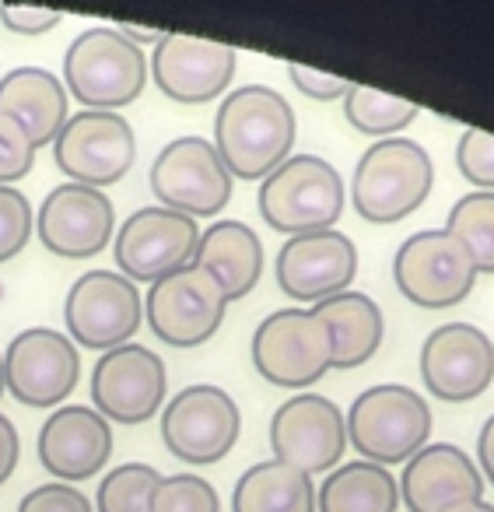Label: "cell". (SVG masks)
<instances>
[{
  "label": "cell",
  "instance_id": "cell-18",
  "mask_svg": "<svg viewBox=\"0 0 494 512\" xmlns=\"http://www.w3.org/2000/svg\"><path fill=\"white\" fill-rule=\"evenodd\" d=\"M354 274H358V246L351 242V235L337 232V228L291 235L277 249V288L295 302L319 306L333 295L351 292Z\"/></svg>",
  "mask_w": 494,
  "mask_h": 512
},
{
  "label": "cell",
  "instance_id": "cell-15",
  "mask_svg": "<svg viewBox=\"0 0 494 512\" xmlns=\"http://www.w3.org/2000/svg\"><path fill=\"white\" fill-rule=\"evenodd\" d=\"M169 393L165 362L144 344H123L95 362L92 404L109 425H144L158 414Z\"/></svg>",
  "mask_w": 494,
  "mask_h": 512
},
{
  "label": "cell",
  "instance_id": "cell-23",
  "mask_svg": "<svg viewBox=\"0 0 494 512\" xmlns=\"http://www.w3.org/2000/svg\"><path fill=\"white\" fill-rule=\"evenodd\" d=\"M0 113L15 116L39 151L57 141L64 123L71 120V95L46 67H15L0 78Z\"/></svg>",
  "mask_w": 494,
  "mask_h": 512
},
{
  "label": "cell",
  "instance_id": "cell-3",
  "mask_svg": "<svg viewBox=\"0 0 494 512\" xmlns=\"http://www.w3.org/2000/svg\"><path fill=\"white\" fill-rule=\"evenodd\" d=\"M148 85V57L113 25H92L64 53V88L85 109L116 113L141 99Z\"/></svg>",
  "mask_w": 494,
  "mask_h": 512
},
{
  "label": "cell",
  "instance_id": "cell-39",
  "mask_svg": "<svg viewBox=\"0 0 494 512\" xmlns=\"http://www.w3.org/2000/svg\"><path fill=\"white\" fill-rule=\"evenodd\" d=\"M477 460H480V477L494 484V414L484 421L477 435Z\"/></svg>",
  "mask_w": 494,
  "mask_h": 512
},
{
  "label": "cell",
  "instance_id": "cell-33",
  "mask_svg": "<svg viewBox=\"0 0 494 512\" xmlns=\"http://www.w3.org/2000/svg\"><path fill=\"white\" fill-rule=\"evenodd\" d=\"M456 169L477 190L494 193V134L480 127H466L456 144Z\"/></svg>",
  "mask_w": 494,
  "mask_h": 512
},
{
  "label": "cell",
  "instance_id": "cell-16",
  "mask_svg": "<svg viewBox=\"0 0 494 512\" xmlns=\"http://www.w3.org/2000/svg\"><path fill=\"white\" fill-rule=\"evenodd\" d=\"M274 460L302 474H330L347 449V425L340 407L323 393H295L270 418Z\"/></svg>",
  "mask_w": 494,
  "mask_h": 512
},
{
  "label": "cell",
  "instance_id": "cell-7",
  "mask_svg": "<svg viewBox=\"0 0 494 512\" xmlns=\"http://www.w3.org/2000/svg\"><path fill=\"white\" fill-rule=\"evenodd\" d=\"M393 281L417 309H452L477 285V267L463 242L445 228H424L400 242L393 256Z\"/></svg>",
  "mask_w": 494,
  "mask_h": 512
},
{
  "label": "cell",
  "instance_id": "cell-12",
  "mask_svg": "<svg viewBox=\"0 0 494 512\" xmlns=\"http://www.w3.org/2000/svg\"><path fill=\"white\" fill-rule=\"evenodd\" d=\"M144 299L134 281L120 271H88L71 285L64 299L67 337L78 348L113 351L130 344V337L141 330Z\"/></svg>",
  "mask_w": 494,
  "mask_h": 512
},
{
  "label": "cell",
  "instance_id": "cell-8",
  "mask_svg": "<svg viewBox=\"0 0 494 512\" xmlns=\"http://www.w3.org/2000/svg\"><path fill=\"white\" fill-rule=\"evenodd\" d=\"M158 204L186 218H214L232 200V172L207 137H176L155 155L148 172Z\"/></svg>",
  "mask_w": 494,
  "mask_h": 512
},
{
  "label": "cell",
  "instance_id": "cell-32",
  "mask_svg": "<svg viewBox=\"0 0 494 512\" xmlns=\"http://www.w3.org/2000/svg\"><path fill=\"white\" fill-rule=\"evenodd\" d=\"M36 214L22 190L15 186H0V264H8L29 246Z\"/></svg>",
  "mask_w": 494,
  "mask_h": 512
},
{
  "label": "cell",
  "instance_id": "cell-6",
  "mask_svg": "<svg viewBox=\"0 0 494 512\" xmlns=\"http://www.w3.org/2000/svg\"><path fill=\"white\" fill-rule=\"evenodd\" d=\"M249 351L256 372L281 390H309L333 369V334L312 309L263 316Z\"/></svg>",
  "mask_w": 494,
  "mask_h": 512
},
{
  "label": "cell",
  "instance_id": "cell-38",
  "mask_svg": "<svg viewBox=\"0 0 494 512\" xmlns=\"http://www.w3.org/2000/svg\"><path fill=\"white\" fill-rule=\"evenodd\" d=\"M18 456H22V439H18L15 421L0 414V484H8V477L15 474Z\"/></svg>",
  "mask_w": 494,
  "mask_h": 512
},
{
  "label": "cell",
  "instance_id": "cell-2",
  "mask_svg": "<svg viewBox=\"0 0 494 512\" xmlns=\"http://www.w3.org/2000/svg\"><path fill=\"white\" fill-rule=\"evenodd\" d=\"M435 165L431 155L410 137L372 141L351 176V204L372 225L403 221L431 197Z\"/></svg>",
  "mask_w": 494,
  "mask_h": 512
},
{
  "label": "cell",
  "instance_id": "cell-11",
  "mask_svg": "<svg viewBox=\"0 0 494 512\" xmlns=\"http://www.w3.org/2000/svg\"><path fill=\"white\" fill-rule=\"evenodd\" d=\"M200 225L179 211H169L162 204H151L134 211L113 239L116 271L127 281H155L183 271L197 260Z\"/></svg>",
  "mask_w": 494,
  "mask_h": 512
},
{
  "label": "cell",
  "instance_id": "cell-28",
  "mask_svg": "<svg viewBox=\"0 0 494 512\" xmlns=\"http://www.w3.org/2000/svg\"><path fill=\"white\" fill-rule=\"evenodd\" d=\"M421 106L410 99H400V95H389L379 92V88H368V85H351L344 95V116L358 134L365 137H400L403 127L417 120Z\"/></svg>",
  "mask_w": 494,
  "mask_h": 512
},
{
  "label": "cell",
  "instance_id": "cell-37",
  "mask_svg": "<svg viewBox=\"0 0 494 512\" xmlns=\"http://www.w3.org/2000/svg\"><path fill=\"white\" fill-rule=\"evenodd\" d=\"M288 78L298 92L309 95V99H316V102H337V99H344L347 88H351V81L347 78L312 71V67H305V64H288Z\"/></svg>",
  "mask_w": 494,
  "mask_h": 512
},
{
  "label": "cell",
  "instance_id": "cell-1",
  "mask_svg": "<svg viewBox=\"0 0 494 512\" xmlns=\"http://www.w3.org/2000/svg\"><path fill=\"white\" fill-rule=\"evenodd\" d=\"M298 120L291 102L267 85H242L214 113V148L232 179H267L291 158Z\"/></svg>",
  "mask_w": 494,
  "mask_h": 512
},
{
  "label": "cell",
  "instance_id": "cell-19",
  "mask_svg": "<svg viewBox=\"0 0 494 512\" xmlns=\"http://www.w3.org/2000/svg\"><path fill=\"white\" fill-rule=\"evenodd\" d=\"M116 207L102 190L81 183H60L46 193L36 211V235L53 256L88 260L113 242Z\"/></svg>",
  "mask_w": 494,
  "mask_h": 512
},
{
  "label": "cell",
  "instance_id": "cell-17",
  "mask_svg": "<svg viewBox=\"0 0 494 512\" xmlns=\"http://www.w3.org/2000/svg\"><path fill=\"white\" fill-rule=\"evenodd\" d=\"M421 379L445 404L477 400L494 383V341L473 323H442L421 344Z\"/></svg>",
  "mask_w": 494,
  "mask_h": 512
},
{
  "label": "cell",
  "instance_id": "cell-40",
  "mask_svg": "<svg viewBox=\"0 0 494 512\" xmlns=\"http://www.w3.org/2000/svg\"><path fill=\"white\" fill-rule=\"evenodd\" d=\"M113 29L120 32L123 39H130V43H134L137 50H144V46H158V43H162V39H165V29H151V25L116 22Z\"/></svg>",
  "mask_w": 494,
  "mask_h": 512
},
{
  "label": "cell",
  "instance_id": "cell-10",
  "mask_svg": "<svg viewBox=\"0 0 494 512\" xmlns=\"http://www.w3.org/2000/svg\"><path fill=\"white\" fill-rule=\"evenodd\" d=\"M53 162L71 183L106 190L137 162V137L123 113L81 109L53 141Z\"/></svg>",
  "mask_w": 494,
  "mask_h": 512
},
{
  "label": "cell",
  "instance_id": "cell-20",
  "mask_svg": "<svg viewBox=\"0 0 494 512\" xmlns=\"http://www.w3.org/2000/svg\"><path fill=\"white\" fill-rule=\"evenodd\" d=\"M235 50L211 39L165 32L148 60V74L155 78L158 92L169 95L179 106H204L225 95L235 78Z\"/></svg>",
  "mask_w": 494,
  "mask_h": 512
},
{
  "label": "cell",
  "instance_id": "cell-34",
  "mask_svg": "<svg viewBox=\"0 0 494 512\" xmlns=\"http://www.w3.org/2000/svg\"><path fill=\"white\" fill-rule=\"evenodd\" d=\"M36 165V144L15 116L0 113V186L25 179Z\"/></svg>",
  "mask_w": 494,
  "mask_h": 512
},
{
  "label": "cell",
  "instance_id": "cell-35",
  "mask_svg": "<svg viewBox=\"0 0 494 512\" xmlns=\"http://www.w3.org/2000/svg\"><path fill=\"white\" fill-rule=\"evenodd\" d=\"M18 512H95V505L88 502L85 491H78L74 484H39L29 495L18 502Z\"/></svg>",
  "mask_w": 494,
  "mask_h": 512
},
{
  "label": "cell",
  "instance_id": "cell-30",
  "mask_svg": "<svg viewBox=\"0 0 494 512\" xmlns=\"http://www.w3.org/2000/svg\"><path fill=\"white\" fill-rule=\"evenodd\" d=\"M158 481L162 474L151 463H120L102 477L95 512H151Z\"/></svg>",
  "mask_w": 494,
  "mask_h": 512
},
{
  "label": "cell",
  "instance_id": "cell-41",
  "mask_svg": "<svg viewBox=\"0 0 494 512\" xmlns=\"http://www.w3.org/2000/svg\"><path fill=\"white\" fill-rule=\"evenodd\" d=\"M449 512H494V505L491 502H466V505H456V509H449Z\"/></svg>",
  "mask_w": 494,
  "mask_h": 512
},
{
  "label": "cell",
  "instance_id": "cell-14",
  "mask_svg": "<svg viewBox=\"0 0 494 512\" xmlns=\"http://www.w3.org/2000/svg\"><path fill=\"white\" fill-rule=\"evenodd\" d=\"M81 379V351L67 334L29 327L4 351V390L25 407H60Z\"/></svg>",
  "mask_w": 494,
  "mask_h": 512
},
{
  "label": "cell",
  "instance_id": "cell-42",
  "mask_svg": "<svg viewBox=\"0 0 494 512\" xmlns=\"http://www.w3.org/2000/svg\"><path fill=\"white\" fill-rule=\"evenodd\" d=\"M0 397H4V355H0Z\"/></svg>",
  "mask_w": 494,
  "mask_h": 512
},
{
  "label": "cell",
  "instance_id": "cell-22",
  "mask_svg": "<svg viewBox=\"0 0 494 512\" xmlns=\"http://www.w3.org/2000/svg\"><path fill=\"white\" fill-rule=\"evenodd\" d=\"M400 502L410 512H449L456 505L484 498L480 467L466 456V449L452 442H431L417 449L400 474Z\"/></svg>",
  "mask_w": 494,
  "mask_h": 512
},
{
  "label": "cell",
  "instance_id": "cell-26",
  "mask_svg": "<svg viewBox=\"0 0 494 512\" xmlns=\"http://www.w3.org/2000/svg\"><path fill=\"white\" fill-rule=\"evenodd\" d=\"M400 484L386 467L354 460L333 467L316 488V512H396Z\"/></svg>",
  "mask_w": 494,
  "mask_h": 512
},
{
  "label": "cell",
  "instance_id": "cell-25",
  "mask_svg": "<svg viewBox=\"0 0 494 512\" xmlns=\"http://www.w3.org/2000/svg\"><path fill=\"white\" fill-rule=\"evenodd\" d=\"M312 313L330 327L333 334V369H358L379 351L386 337V320L365 292H340L319 302Z\"/></svg>",
  "mask_w": 494,
  "mask_h": 512
},
{
  "label": "cell",
  "instance_id": "cell-13",
  "mask_svg": "<svg viewBox=\"0 0 494 512\" xmlns=\"http://www.w3.org/2000/svg\"><path fill=\"white\" fill-rule=\"evenodd\" d=\"M242 432V414L232 393L197 383L179 390L162 411V442L176 460L207 467L225 460Z\"/></svg>",
  "mask_w": 494,
  "mask_h": 512
},
{
  "label": "cell",
  "instance_id": "cell-4",
  "mask_svg": "<svg viewBox=\"0 0 494 512\" xmlns=\"http://www.w3.org/2000/svg\"><path fill=\"white\" fill-rule=\"evenodd\" d=\"M344 425L347 442L368 463L389 467V463H407L417 449L428 446L431 407L410 386L379 383L354 397Z\"/></svg>",
  "mask_w": 494,
  "mask_h": 512
},
{
  "label": "cell",
  "instance_id": "cell-29",
  "mask_svg": "<svg viewBox=\"0 0 494 512\" xmlns=\"http://www.w3.org/2000/svg\"><path fill=\"white\" fill-rule=\"evenodd\" d=\"M445 232L463 242L477 274H494V193L473 190L459 197L445 218Z\"/></svg>",
  "mask_w": 494,
  "mask_h": 512
},
{
  "label": "cell",
  "instance_id": "cell-31",
  "mask_svg": "<svg viewBox=\"0 0 494 512\" xmlns=\"http://www.w3.org/2000/svg\"><path fill=\"white\" fill-rule=\"evenodd\" d=\"M151 512H221V498L211 481L197 474H169L158 481Z\"/></svg>",
  "mask_w": 494,
  "mask_h": 512
},
{
  "label": "cell",
  "instance_id": "cell-5",
  "mask_svg": "<svg viewBox=\"0 0 494 512\" xmlns=\"http://www.w3.org/2000/svg\"><path fill=\"white\" fill-rule=\"evenodd\" d=\"M260 214L284 235L326 232L344 214V176L319 155H291L260 183Z\"/></svg>",
  "mask_w": 494,
  "mask_h": 512
},
{
  "label": "cell",
  "instance_id": "cell-36",
  "mask_svg": "<svg viewBox=\"0 0 494 512\" xmlns=\"http://www.w3.org/2000/svg\"><path fill=\"white\" fill-rule=\"evenodd\" d=\"M60 22H64V15L50 8H25V4H4L0 8V25L15 36H46Z\"/></svg>",
  "mask_w": 494,
  "mask_h": 512
},
{
  "label": "cell",
  "instance_id": "cell-27",
  "mask_svg": "<svg viewBox=\"0 0 494 512\" xmlns=\"http://www.w3.org/2000/svg\"><path fill=\"white\" fill-rule=\"evenodd\" d=\"M232 512H316V484L281 460L253 463L235 484Z\"/></svg>",
  "mask_w": 494,
  "mask_h": 512
},
{
  "label": "cell",
  "instance_id": "cell-21",
  "mask_svg": "<svg viewBox=\"0 0 494 512\" xmlns=\"http://www.w3.org/2000/svg\"><path fill=\"white\" fill-rule=\"evenodd\" d=\"M39 463L60 484L95 477L113 456V425L95 407L64 404L39 428Z\"/></svg>",
  "mask_w": 494,
  "mask_h": 512
},
{
  "label": "cell",
  "instance_id": "cell-24",
  "mask_svg": "<svg viewBox=\"0 0 494 512\" xmlns=\"http://www.w3.org/2000/svg\"><path fill=\"white\" fill-rule=\"evenodd\" d=\"M225 285L228 302L246 299L263 278V242L246 221L221 218L200 232L197 260Z\"/></svg>",
  "mask_w": 494,
  "mask_h": 512
},
{
  "label": "cell",
  "instance_id": "cell-9",
  "mask_svg": "<svg viewBox=\"0 0 494 512\" xmlns=\"http://www.w3.org/2000/svg\"><path fill=\"white\" fill-rule=\"evenodd\" d=\"M228 292L207 267L190 264L155 281L144 295V316L158 341L169 348H200L221 330Z\"/></svg>",
  "mask_w": 494,
  "mask_h": 512
}]
</instances>
